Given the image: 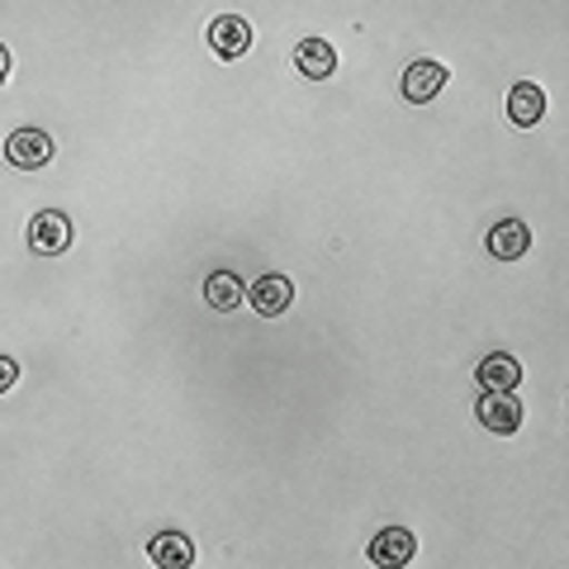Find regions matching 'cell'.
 Wrapping results in <instances>:
<instances>
[{
  "label": "cell",
  "mask_w": 569,
  "mask_h": 569,
  "mask_svg": "<svg viewBox=\"0 0 569 569\" xmlns=\"http://www.w3.org/2000/svg\"><path fill=\"white\" fill-rule=\"evenodd\" d=\"M29 247L39 257H58L71 247V219L62 209H43V213H33V223H29Z\"/></svg>",
  "instance_id": "cell-1"
},
{
  "label": "cell",
  "mask_w": 569,
  "mask_h": 569,
  "mask_svg": "<svg viewBox=\"0 0 569 569\" xmlns=\"http://www.w3.org/2000/svg\"><path fill=\"white\" fill-rule=\"evenodd\" d=\"M6 162L20 171H39L52 162V138L43 129H14L6 138Z\"/></svg>",
  "instance_id": "cell-2"
},
{
  "label": "cell",
  "mask_w": 569,
  "mask_h": 569,
  "mask_svg": "<svg viewBox=\"0 0 569 569\" xmlns=\"http://www.w3.org/2000/svg\"><path fill=\"white\" fill-rule=\"evenodd\" d=\"M418 556V537L408 527H385L376 541H370V560L380 569H408V560Z\"/></svg>",
  "instance_id": "cell-3"
},
{
  "label": "cell",
  "mask_w": 569,
  "mask_h": 569,
  "mask_svg": "<svg viewBox=\"0 0 569 569\" xmlns=\"http://www.w3.org/2000/svg\"><path fill=\"white\" fill-rule=\"evenodd\" d=\"M209 48L219 52V58H242V52L252 48V24H247L242 14H219V20L209 24Z\"/></svg>",
  "instance_id": "cell-4"
},
{
  "label": "cell",
  "mask_w": 569,
  "mask_h": 569,
  "mask_svg": "<svg viewBox=\"0 0 569 569\" xmlns=\"http://www.w3.org/2000/svg\"><path fill=\"white\" fill-rule=\"evenodd\" d=\"M475 418L485 422L489 432L512 437L522 427V403L512 399V395H485V399H479V408H475Z\"/></svg>",
  "instance_id": "cell-5"
},
{
  "label": "cell",
  "mask_w": 569,
  "mask_h": 569,
  "mask_svg": "<svg viewBox=\"0 0 569 569\" xmlns=\"http://www.w3.org/2000/svg\"><path fill=\"white\" fill-rule=\"evenodd\" d=\"M485 247H489V257H498V261H522L531 252V228L522 219H503L485 238Z\"/></svg>",
  "instance_id": "cell-6"
},
{
  "label": "cell",
  "mask_w": 569,
  "mask_h": 569,
  "mask_svg": "<svg viewBox=\"0 0 569 569\" xmlns=\"http://www.w3.org/2000/svg\"><path fill=\"white\" fill-rule=\"evenodd\" d=\"M441 86H447V67L441 62H408L403 71V100H413V104H427L432 96H441Z\"/></svg>",
  "instance_id": "cell-7"
},
{
  "label": "cell",
  "mask_w": 569,
  "mask_h": 569,
  "mask_svg": "<svg viewBox=\"0 0 569 569\" xmlns=\"http://www.w3.org/2000/svg\"><path fill=\"white\" fill-rule=\"evenodd\" d=\"M475 380L485 385V395H512V389H518V380H522V366L512 361V356L493 351V356H485V361H479Z\"/></svg>",
  "instance_id": "cell-8"
},
{
  "label": "cell",
  "mask_w": 569,
  "mask_h": 569,
  "mask_svg": "<svg viewBox=\"0 0 569 569\" xmlns=\"http://www.w3.org/2000/svg\"><path fill=\"white\" fill-rule=\"evenodd\" d=\"M295 67H299V77H309V81H328L337 71V48L328 39H305L295 48Z\"/></svg>",
  "instance_id": "cell-9"
},
{
  "label": "cell",
  "mask_w": 569,
  "mask_h": 569,
  "mask_svg": "<svg viewBox=\"0 0 569 569\" xmlns=\"http://www.w3.org/2000/svg\"><path fill=\"white\" fill-rule=\"evenodd\" d=\"M148 556H152L157 569H190L194 546H190V537H181V531H157V537L148 541Z\"/></svg>",
  "instance_id": "cell-10"
},
{
  "label": "cell",
  "mask_w": 569,
  "mask_h": 569,
  "mask_svg": "<svg viewBox=\"0 0 569 569\" xmlns=\"http://www.w3.org/2000/svg\"><path fill=\"white\" fill-rule=\"evenodd\" d=\"M252 309L261 313V318H276V313H284L290 309V299H295V284L284 280V276H261L257 284H252Z\"/></svg>",
  "instance_id": "cell-11"
},
{
  "label": "cell",
  "mask_w": 569,
  "mask_h": 569,
  "mask_svg": "<svg viewBox=\"0 0 569 569\" xmlns=\"http://www.w3.org/2000/svg\"><path fill=\"white\" fill-rule=\"evenodd\" d=\"M541 114H546V96L537 91V86L531 81L512 86L508 91V119L518 123V129H531V123H541Z\"/></svg>",
  "instance_id": "cell-12"
},
{
  "label": "cell",
  "mask_w": 569,
  "mask_h": 569,
  "mask_svg": "<svg viewBox=\"0 0 569 569\" xmlns=\"http://www.w3.org/2000/svg\"><path fill=\"white\" fill-rule=\"evenodd\" d=\"M204 299L219 313H228V309H238L242 305V280L233 276V271H213L209 280H204Z\"/></svg>",
  "instance_id": "cell-13"
},
{
  "label": "cell",
  "mask_w": 569,
  "mask_h": 569,
  "mask_svg": "<svg viewBox=\"0 0 569 569\" xmlns=\"http://www.w3.org/2000/svg\"><path fill=\"white\" fill-rule=\"evenodd\" d=\"M14 380H20V366H14L10 356H0V395H6V389H14Z\"/></svg>",
  "instance_id": "cell-14"
},
{
  "label": "cell",
  "mask_w": 569,
  "mask_h": 569,
  "mask_svg": "<svg viewBox=\"0 0 569 569\" xmlns=\"http://www.w3.org/2000/svg\"><path fill=\"white\" fill-rule=\"evenodd\" d=\"M6 77H10V52L0 48V86H6Z\"/></svg>",
  "instance_id": "cell-15"
}]
</instances>
